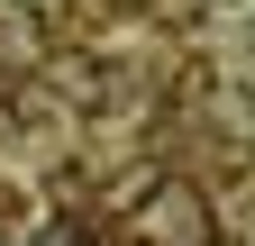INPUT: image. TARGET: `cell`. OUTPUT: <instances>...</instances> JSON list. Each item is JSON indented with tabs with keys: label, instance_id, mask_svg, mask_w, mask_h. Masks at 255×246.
I'll return each instance as SVG.
<instances>
[{
	"label": "cell",
	"instance_id": "1",
	"mask_svg": "<svg viewBox=\"0 0 255 246\" xmlns=\"http://www.w3.org/2000/svg\"><path fill=\"white\" fill-rule=\"evenodd\" d=\"M137 219H146V228H137L146 246H164V237H182V228H201V237H210V201L191 192V182H155Z\"/></svg>",
	"mask_w": 255,
	"mask_h": 246
},
{
	"label": "cell",
	"instance_id": "2",
	"mask_svg": "<svg viewBox=\"0 0 255 246\" xmlns=\"http://www.w3.org/2000/svg\"><path fill=\"white\" fill-rule=\"evenodd\" d=\"M128 246H146V237H128Z\"/></svg>",
	"mask_w": 255,
	"mask_h": 246
}]
</instances>
